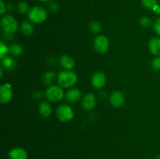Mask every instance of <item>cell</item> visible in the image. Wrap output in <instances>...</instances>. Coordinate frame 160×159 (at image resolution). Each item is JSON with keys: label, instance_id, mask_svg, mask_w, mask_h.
Returning <instances> with one entry per match:
<instances>
[{"label": "cell", "instance_id": "cell-1", "mask_svg": "<svg viewBox=\"0 0 160 159\" xmlns=\"http://www.w3.org/2000/svg\"><path fill=\"white\" fill-rule=\"evenodd\" d=\"M57 81L59 85L62 88H68L76 84L78 81V76L74 72L67 70L59 73L57 76Z\"/></svg>", "mask_w": 160, "mask_h": 159}, {"label": "cell", "instance_id": "cell-2", "mask_svg": "<svg viewBox=\"0 0 160 159\" xmlns=\"http://www.w3.org/2000/svg\"><path fill=\"white\" fill-rule=\"evenodd\" d=\"M48 13L45 9L42 6H34L28 12L30 20L34 23H42L46 20Z\"/></svg>", "mask_w": 160, "mask_h": 159}, {"label": "cell", "instance_id": "cell-3", "mask_svg": "<svg viewBox=\"0 0 160 159\" xmlns=\"http://www.w3.org/2000/svg\"><path fill=\"white\" fill-rule=\"evenodd\" d=\"M45 96L52 102H58L64 97V92L60 86H50L47 88Z\"/></svg>", "mask_w": 160, "mask_h": 159}, {"label": "cell", "instance_id": "cell-4", "mask_svg": "<svg viewBox=\"0 0 160 159\" xmlns=\"http://www.w3.org/2000/svg\"><path fill=\"white\" fill-rule=\"evenodd\" d=\"M2 27L6 34H12L18 29V24L17 20L12 16L6 15L2 17L1 21Z\"/></svg>", "mask_w": 160, "mask_h": 159}, {"label": "cell", "instance_id": "cell-5", "mask_svg": "<svg viewBox=\"0 0 160 159\" xmlns=\"http://www.w3.org/2000/svg\"><path fill=\"white\" fill-rule=\"evenodd\" d=\"M56 115L59 121L62 123H68L73 118V109L67 104H61L57 108Z\"/></svg>", "mask_w": 160, "mask_h": 159}, {"label": "cell", "instance_id": "cell-6", "mask_svg": "<svg viewBox=\"0 0 160 159\" xmlns=\"http://www.w3.org/2000/svg\"><path fill=\"white\" fill-rule=\"evenodd\" d=\"M94 48L97 52L100 54H104L109 49V43L107 37L104 35L97 36L93 41Z\"/></svg>", "mask_w": 160, "mask_h": 159}, {"label": "cell", "instance_id": "cell-7", "mask_svg": "<svg viewBox=\"0 0 160 159\" xmlns=\"http://www.w3.org/2000/svg\"><path fill=\"white\" fill-rule=\"evenodd\" d=\"M12 98V86L9 84H2L0 87V101L2 104H7Z\"/></svg>", "mask_w": 160, "mask_h": 159}, {"label": "cell", "instance_id": "cell-8", "mask_svg": "<svg viewBox=\"0 0 160 159\" xmlns=\"http://www.w3.org/2000/svg\"><path fill=\"white\" fill-rule=\"evenodd\" d=\"M106 76L102 72H96L92 77V84L95 88L101 89L106 85Z\"/></svg>", "mask_w": 160, "mask_h": 159}, {"label": "cell", "instance_id": "cell-9", "mask_svg": "<svg viewBox=\"0 0 160 159\" xmlns=\"http://www.w3.org/2000/svg\"><path fill=\"white\" fill-rule=\"evenodd\" d=\"M110 103L113 107L119 108L121 107L125 101V98L123 94L121 91L116 90L113 91L110 95Z\"/></svg>", "mask_w": 160, "mask_h": 159}, {"label": "cell", "instance_id": "cell-10", "mask_svg": "<svg viewBox=\"0 0 160 159\" xmlns=\"http://www.w3.org/2000/svg\"><path fill=\"white\" fill-rule=\"evenodd\" d=\"M96 98L92 94H88L84 97L82 100V107L84 110L90 111L95 107Z\"/></svg>", "mask_w": 160, "mask_h": 159}, {"label": "cell", "instance_id": "cell-11", "mask_svg": "<svg viewBox=\"0 0 160 159\" xmlns=\"http://www.w3.org/2000/svg\"><path fill=\"white\" fill-rule=\"evenodd\" d=\"M9 159H28V152L23 148L14 147L9 151Z\"/></svg>", "mask_w": 160, "mask_h": 159}, {"label": "cell", "instance_id": "cell-12", "mask_svg": "<svg viewBox=\"0 0 160 159\" xmlns=\"http://www.w3.org/2000/svg\"><path fill=\"white\" fill-rule=\"evenodd\" d=\"M81 98V90L77 88H72L67 91L65 94V98L68 102L75 103L79 101Z\"/></svg>", "mask_w": 160, "mask_h": 159}, {"label": "cell", "instance_id": "cell-13", "mask_svg": "<svg viewBox=\"0 0 160 159\" xmlns=\"http://www.w3.org/2000/svg\"><path fill=\"white\" fill-rule=\"evenodd\" d=\"M59 63L65 70H70L75 66V61L73 58L67 55H62L59 58Z\"/></svg>", "mask_w": 160, "mask_h": 159}, {"label": "cell", "instance_id": "cell-14", "mask_svg": "<svg viewBox=\"0 0 160 159\" xmlns=\"http://www.w3.org/2000/svg\"><path fill=\"white\" fill-rule=\"evenodd\" d=\"M148 48L152 54L156 56H160V38L155 37L151 39L148 43Z\"/></svg>", "mask_w": 160, "mask_h": 159}, {"label": "cell", "instance_id": "cell-15", "mask_svg": "<svg viewBox=\"0 0 160 159\" xmlns=\"http://www.w3.org/2000/svg\"><path fill=\"white\" fill-rule=\"evenodd\" d=\"M38 111L41 115L45 117V118H48L52 114L51 106L46 101H42V102H41V104H39Z\"/></svg>", "mask_w": 160, "mask_h": 159}, {"label": "cell", "instance_id": "cell-16", "mask_svg": "<svg viewBox=\"0 0 160 159\" xmlns=\"http://www.w3.org/2000/svg\"><path fill=\"white\" fill-rule=\"evenodd\" d=\"M20 30L23 34L27 37H29L34 32V27H33L32 24L30 22L23 21L22 23L21 26H20Z\"/></svg>", "mask_w": 160, "mask_h": 159}, {"label": "cell", "instance_id": "cell-17", "mask_svg": "<svg viewBox=\"0 0 160 159\" xmlns=\"http://www.w3.org/2000/svg\"><path fill=\"white\" fill-rule=\"evenodd\" d=\"M56 73L52 71H48L42 76V82L45 85H50L56 79Z\"/></svg>", "mask_w": 160, "mask_h": 159}, {"label": "cell", "instance_id": "cell-18", "mask_svg": "<svg viewBox=\"0 0 160 159\" xmlns=\"http://www.w3.org/2000/svg\"><path fill=\"white\" fill-rule=\"evenodd\" d=\"M2 64L4 67L7 69H12L15 66V62L12 59H11L10 57H4L3 59H2Z\"/></svg>", "mask_w": 160, "mask_h": 159}, {"label": "cell", "instance_id": "cell-19", "mask_svg": "<svg viewBox=\"0 0 160 159\" xmlns=\"http://www.w3.org/2000/svg\"><path fill=\"white\" fill-rule=\"evenodd\" d=\"M9 52L13 55H20L23 52V48L21 47V45H18V44H13L9 48Z\"/></svg>", "mask_w": 160, "mask_h": 159}, {"label": "cell", "instance_id": "cell-20", "mask_svg": "<svg viewBox=\"0 0 160 159\" xmlns=\"http://www.w3.org/2000/svg\"><path fill=\"white\" fill-rule=\"evenodd\" d=\"M17 10L19 12L22 14L27 13L28 12H29V6H28V3L26 2H20L17 5Z\"/></svg>", "mask_w": 160, "mask_h": 159}, {"label": "cell", "instance_id": "cell-21", "mask_svg": "<svg viewBox=\"0 0 160 159\" xmlns=\"http://www.w3.org/2000/svg\"><path fill=\"white\" fill-rule=\"evenodd\" d=\"M90 30L92 32L95 33H99L102 31V25L98 21H93L90 24Z\"/></svg>", "mask_w": 160, "mask_h": 159}, {"label": "cell", "instance_id": "cell-22", "mask_svg": "<svg viewBox=\"0 0 160 159\" xmlns=\"http://www.w3.org/2000/svg\"><path fill=\"white\" fill-rule=\"evenodd\" d=\"M142 3L146 9H153L157 4V0H142Z\"/></svg>", "mask_w": 160, "mask_h": 159}, {"label": "cell", "instance_id": "cell-23", "mask_svg": "<svg viewBox=\"0 0 160 159\" xmlns=\"http://www.w3.org/2000/svg\"><path fill=\"white\" fill-rule=\"evenodd\" d=\"M9 51V48L3 43L2 41H1L0 43V58L3 59L4 57H6V54Z\"/></svg>", "mask_w": 160, "mask_h": 159}, {"label": "cell", "instance_id": "cell-24", "mask_svg": "<svg viewBox=\"0 0 160 159\" xmlns=\"http://www.w3.org/2000/svg\"><path fill=\"white\" fill-rule=\"evenodd\" d=\"M139 23L143 27H148L151 25L152 20L148 17H142L139 20Z\"/></svg>", "mask_w": 160, "mask_h": 159}, {"label": "cell", "instance_id": "cell-25", "mask_svg": "<svg viewBox=\"0 0 160 159\" xmlns=\"http://www.w3.org/2000/svg\"><path fill=\"white\" fill-rule=\"evenodd\" d=\"M152 67L155 71H159L160 70V56L156 57V59H153L152 62Z\"/></svg>", "mask_w": 160, "mask_h": 159}, {"label": "cell", "instance_id": "cell-26", "mask_svg": "<svg viewBox=\"0 0 160 159\" xmlns=\"http://www.w3.org/2000/svg\"><path fill=\"white\" fill-rule=\"evenodd\" d=\"M48 7H49V9L52 11V12H57L58 9H59V5L55 1H52L50 2L49 4H48Z\"/></svg>", "mask_w": 160, "mask_h": 159}, {"label": "cell", "instance_id": "cell-27", "mask_svg": "<svg viewBox=\"0 0 160 159\" xmlns=\"http://www.w3.org/2000/svg\"><path fill=\"white\" fill-rule=\"evenodd\" d=\"M154 29L156 31V32L157 33V34H159L160 36V17L155 21Z\"/></svg>", "mask_w": 160, "mask_h": 159}, {"label": "cell", "instance_id": "cell-28", "mask_svg": "<svg viewBox=\"0 0 160 159\" xmlns=\"http://www.w3.org/2000/svg\"><path fill=\"white\" fill-rule=\"evenodd\" d=\"M0 6H1L0 14H1V15H2V14H4L5 12L6 11V6H5V4H4V2H3L2 0H1V1H0Z\"/></svg>", "mask_w": 160, "mask_h": 159}, {"label": "cell", "instance_id": "cell-29", "mask_svg": "<svg viewBox=\"0 0 160 159\" xmlns=\"http://www.w3.org/2000/svg\"><path fill=\"white\" fill-rule=\"evenodd\" d=\"M33 97H34L35 99H40L42 97V91H34V94H33Z\"/></svg>", "mask_w": 160, "mask_h": 159}, {"label": "cell", "instance_id": "cell-30", "mask_svg": "<svg viewBox=\"0 0 160 159\" xmlns=\"http://www.w3.org/2000/svg\"><path fill=\"white\" fill-rule=\"evenodd\" d=\"M2 75H3V69L2 67H1V68H0V76L2 77Z\"/></svg>", "mask_w": 160, "mask_h": 159}, {"label": "cell", "instance_id": "cell-31", "mask_svg": "<svg viewBox=\"0 0 160 159\" xmlns=\"http://www.w3.org/2000/svg\"><path fill=\"white\" fill-rule=\"evenodd\" d=\"M155 159H160V154H158V155H156V157H155Z\"/></svg>", "mask_w": 160, "mask_h": 159}, {"label": "cell", "instance_id": "cell-32", "mask_svg": "<svg viewBox=\"0 0 160 159\" xmlns=\"http://www.w3.org/2000/svg\"><path fill=\"white\" fill-rule=\"evenodd\" d=\"M39 1L43 2H48V1H49V0H39Z\"/></svg>", "mask_w": 160, "mask_h": 159}]
</instances>
